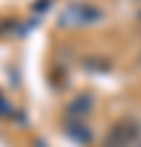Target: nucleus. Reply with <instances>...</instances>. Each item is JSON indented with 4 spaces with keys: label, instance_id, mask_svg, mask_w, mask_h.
Instances as JSON below:
<instances>
[{
    "label": "nucleus",
    "instance_id": "7ed1b4c3",
    "mask_svg": "<svg viewBox=\"0 0 141 147\" xmlns=\"http://www.w3.org/2000/svg\"><path fill=\"white\" fill-rule=\"evenodd\" d=\"M92 108H94V97L92 95H81V97H76L68 105V113L70 116H89Z\"/></svg>",
    "mask_w": 141,
    "mask_h": 147
},
{
    "label": "nucleus",
    "instance_id": "f03ea898",
    "mask_svg": "<svg viewBox=\"0 0 141 147\" xmlns=\"http://www.w3.org/2000/svg\"><path fill=\"white\" fill-rule=\"evenodd\" d=\"M138 139H141V121L120 118L118 123L110 126L107 137H104V147H133Z\"/></svg>",
    "mask_w": 141,
    "mask_h": 147
},
{
    "label": "nucleus",
    "instance_id": "f257e3e1",
    "mask_svg": "<svg viewBox=\"0 0 141 147\" xmlns=\"http://www.w3.org/2000/svg\"><path fill=\"white\" fill-rule=\"evenodd\" d=\"M104 18V13L99 8H94L92 3H68L60 13V26L63 29H86L94 26Z\"/></svg>",
    "mask_w": 141,
    "mask_h": 147
},
{
    "label": "nucleus",
    "instance_id": "20e7f679",
    "mask_svg": "<svg viewBox=\"0 0 141 147\" xmlns=\"http://www.w3.org/2000/svg\"><path fill=\"white\" fill-rule=\"evenodd\" d=\"M68 137L76 139L78 144H89V142H92V131H89L84 123H68Z\"/></svg>",
    "mask_w": 141,
    "mask_h": 147
}]
</instances>
